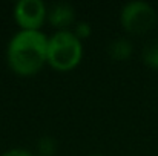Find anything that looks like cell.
I'll return each instance as SVG.
<instances>
[{"label":"cell","instance_id":"obj_1","mask_svg":"<svg viewBox=\"0 0 158 156\" xmlns=\"http://www.w3.org/2000/svg\"><path fill=\"white\" fill-rule=\"evenodd\" d=\"M48 35L43 31L19 29L8 42L6 61L20 77H34L48 64Z\"/></svg>","mask_w":158,"mask_h":156},{"label":"cell","instance_id":"obj_2","mask_svg":"<svg viewBox=\"0 0 158 156\" xmlns=\"http://www.w3.org/2000/svg\"><path fill=\"white\" fill-rule=\"evenodd\" d=\"M83 58V42L72 29L55 31L48 38V64L55 70H71Z\"/></svg>","mask_w":158,"mask_h":156},{"label":"cell","instance_id":"obj_3","mask_svg":"<svg viewBox=\"0 0 158 156\" xmlns=\"http://www.w3.org/2000/svg\"><path fill=\"white\" fill-rule=\"evenodd\" d=\"M157 9L144 0H131L120 11V23L123 29L134 35H141L154 29L157 25Z\"/></svg>","mask_w":158,"mask_h":156},{"label":"cell","instance_id":"obj_4","mask_svg":"<svg viewBox=\"0 0 158 156\" xmlns=\"http://www.w3.org/2000/svg\"><path fill=\"white\" fill-rule=\"evenodd\" d=\"M12 15L20 29L42 31L48 20V6L43 0H19L12 8Z\"/></svg>","mask_w":158,"mask_h":156},{"label":"cell","instance_id":"obj_5","mask_svg":"<svg viewBox=\"0 0 158 156\" xmlns=\"http://www.w3.org/2000/svg\"><path fill=\"white\" fill-rule=\"evenodd\" d=\"M75 8L68 2H57L48 8V22L57 31L69 29L75 23Z\"/></svg>","mask_w":158,"mask_h":156},{"label":"cell","instance_id":"obj_6","mask_svg":"<svg viewBox=\"0 0 158 156\" xmlns=\"http://www.w3.org/2000/svg\"><path fill=\"white\" fill-rule=\"evenodd\" d=\"M107 52H109V57L115 61H124L127 60L132 52H134V45L129 38L126 37H118L115 40H112L107 46Z\"/></svg>","mask_w":158,"mask_h":156},{"label":"cell","instance_id":"obj_7","mask_svg":"<svg viewBox=\"0 0 158 156\" xmlns=\"http://www.w3.org/2000/svg\"><path fill=\"white\" fill-rule=\"evenodd\" d=\"M143 61L148 67L158 70V42H151L143 49Z\"/></svg>","mask_w":158,"mask_h":156},{"label":"cell","instance_id":"obj_8","mask_svg":"<svg viewBox=\"0 0 158 156\" xmlns=\"http://www.w3.org/2000/svg\"><path fill=\"white\" fill-rule=\"evenodd\" d=\"M40 156H54L55 153V141L49 136H43L37 144Z\"/></svg>","mask_w":158,"mask_h":156},{"label":"cell","instance_id":"obj_9","mask_svg":"<svg viewBox=\"0 0 158 156\" xmlns=\"http://www.w3.org/2000/svg\"><path fill=\"white\" fill-rule=\"evenodd\" d=\"M74 34L83 42L85 38H89L91 37V34H92V26H91V23H88V22H77L75 25H74Z\"/></svg>","mask_w":158,"mask_h":156},{"label":"cell","instance_id":"obj_10","mask_svg":"<svg viewBox=\"0 0 158 156\" xmlns=\"http://www.w3.org/2000/svg\"><path fill=\"white\" fill-rule=\"evenodd\" d=\"M2 156H34V155H32L29 150L23 149V147H12V149L3 152Z\"/></svg>","mask_w":158,"mask_h":156},{"label":"cell","instance_id":"obj_11","mask_svg":"<svg viewBox=\"0 0 158 156\" xmlns=\"http://www.w3.org/2000/svg\"><path fill=\"white\" fill-rule=\"evenodd\" d=\"M91 156H105V155H100V153H94V155H91Z\"/></svg>","mask_w":158,"mask_h":156}]
</instances>
